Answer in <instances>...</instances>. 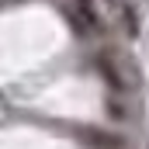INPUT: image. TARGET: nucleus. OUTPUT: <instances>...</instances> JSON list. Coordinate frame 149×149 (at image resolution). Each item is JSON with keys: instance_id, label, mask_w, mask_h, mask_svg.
Segmentation results:
<instances>
[{"instance_id": "obj_1", "label": "nucleus", "mask_w": 149, "mask_h": 149, "mask_svg": "<svg viewBox=\"0 0 149 149\" xmlns=\"http://www.w3.org/2000/svg\"><path fill=\"white\" fill-rule=\"evenodd\" d=\"M97 66L104 70V76H108V83H111V87H125V80H121V73H118V70L111 66V59H108V56H101V59H97Z\"/></svg>"}]
</instances>
